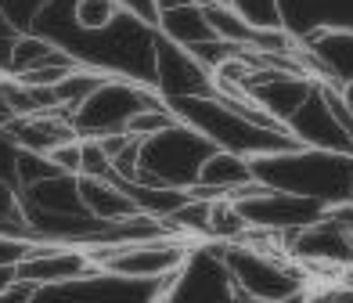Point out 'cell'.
Instances as JSON below:
<instances>
[{
  "mask_svg": "<svg viewBox=\"0 0 353 303\" xmlns=\"http://www.w3.org/2000/svg\"><path fill=\"white\" fill-rule=\"evenodd\" d=\"M0 76H4V72H0Z\"/></svg>",
  "mask_w": 353,
  "mask_h": 303,
  "instance_id": "cell-18",
  "label": "cell"
},
{
  "mask_svg": "<svg viewBox=\"0 0 353 303\" xmlns=\"http://www.w3.org/2000/svg\"><path fill=\"white\" fill-rule=\"evenodd\" d=\"M199 242L184 235H159L148 242H126V246H90L94 260L105 275L123 282H144V285H163L176 278L191 260Z\"/></svg>",
  "mask_w": 353,
  "mask_h": 303,
  "instance_id": "cell-4",
  "label": "cell"
},
{
  "mask_svg": "<svg viewBox=\"0 0 353 303\" xmlns=\"http://www.w3.org/2000/svg\"><path fill=\"white\" fill-rule=\"evenodd\" d=\"M285 253L292 257L299 267H317V271H332L335 278L343 271L353 267V235L335 220L332 213H325L317 224L303 228L296 235L285 238Z\"/></svg>",
  "mask_w": 353,
  "mask_h": 303,
  "instance_id": "cell-9",
  "label": "cell"
},
{
  "mask_svg": "<svg viewBox=\"0 0 353 303\" xmlns=\"http://www.w3.org/2000/svg\"><path fill=\"white\" fill-rule=\"evenodd\" d=\"M213 4H228V8H231V0H213Z\"/></svg>",
  "mask_w": 353,
  "mask_h": 303,
  "instance_id": "cell-17",
  "label": "cell"
},
{
  "mask_svg": "<svg viewBox=\"0 0 353 303\" xmlns=\"http://www.w3.org/2000/svg\"><path fill=\"white\" fill-rule=\"evenodd\" d=\"M288 134H292L299 145L307 148H325V152H353V137L339 126V119L332 116V108L325 101V90H321V84L314 87V94L307 101H303V108L288 119Z\"/></svg>",
  "mask_w": 353,
  "mask_h": 303,
  "instance_id": "cell-10",
  "label": "cell"
},
{
  "mask_svg": "<svg viewBox=\"0 0 353 303\" xmlns=\"http://www.w3.org/2000/svg\"><path fill=\"white\" fill-rule=\"evenodd\" d=\"M22 33H26V29H22L19 22H14V19H11L4 4H0V51H4V69H8V55H11V43L19 40Z\"/></svg>",
  "mask_w": 353,
  "mask_h": 303,
  "instance_id": "cell-16",
  "label": "cell"
},
{
  "mask_svg": "<svg viewBox=\"0 0 353 303\" xmlns=\"http://www.w3.org/2000/svg\"><path fill=\"white\" fill-rule=\"evenodd\" d=\"M94 275H101V267L94 260L90 246H76V242H33L11 264V278L33 285V289L72 285Z\"/></svg>",
  "mask_w": 353,
  "mask_h": 303,
  "instance_id": "cell-6",
  "label": "cell"
},
{
  "mask_svg": "<svg viewBox=\"0 0 353 303\" xmlns=\"http://www.w3.org/2000/svg\"><path fill=\"white\" fill-rule=\"evenodd\" d=\"M159 101H166L152 84H141V79H130V76H119L112 72L105 76L98 87H94L83 101H79L72 113H69V123L79 137H112V134H126V126L137 113L152 108Z\"/></svg>",
  "mask_w": 353,
  "mask_h": 303,
  "instance_id": "cell-3",
  "label": "cell"
},
{
  "mask_svg": "<svg viewBox=\"0 0 353 303\" xmlns=\"http://www.w3.org/2000/svg\"><path fill=\"white\" fill-rule=\"evenodd\" d=\"M130 11L134 8L126 0H72V29L87 37H101L108 29H116Z\"/></svg>",
  "mask_w": 353,
  "mask_h": 303,
  "instance_id": "cell-14",
  "label": "cell"
},
{
  "mask_svg": "<svg viewBox=\"0 0 353 303\" xmlns=\"http://www.w3.org/2000/svg\"><path fill=\"white\" fill-rule=\"evenodd\" d=\"M256 181L267 188L307 195L325 206H339L353 195V152H325L296 145L288 152L252 159Z\"/></svg>",
  "mask_w": 353,
  "mask_h": 303,
  "instance_id": "cell-1",
  "label": "cell"
},
{
  "mask_svg": "<svg viewBox=\"0 0 353 303\" xmlns=\"http://www.w3.org/2000/svg\"><path fill=\"white\" fill-rule=\"evenodd\" d=\"M155 29H159L166 40L188 47V51H199V47L220 40L216 29L210 26V14H205L202 0H195V4H184V8H173V11H163V14L155 19Z\"/></svg>",
  "mask_w": 353,
  "mask_h": 303,
  "instance_id": "cell-12",
  "label": "cell"
},
{
  "mask_svg": "<svg viewBox=\"0 0 353 303\" xmlns=\"http://www.w3.org/2000/svg\"><path fill=\"white\" fill-rule=\"evenodd\" d=\"M79 199H83V210L101 224H116V220L141 213L130 191L119 181H105V177H79Z\"/></svg>",
  "mask_w": 353,
  "mask_h": 303,
  "instance_id": "cell-13",
  "label": "cell"
},
{
  "mask_svg": "<svg viewBox=\"0 0 353 303\" xmlns=\"http://www.w3.org/2000/svg\"><path fill=\"white\" fill-rule=\"evenodd\" d=\"M252 181H256L252 159L238 155V152H228V148H213L210 159L202 163L199 184L191 191L202 195V199H231L234 191H242Z\"/></svg>",
  "mask_w": 353,
  "mask_h": 303,
  "instance_id": "cell-11",
  "label": "cell"
},
{
  "mask_svg": "<svg viewBox=\"0 0 353 303\" xmlns=\"http://www.w3.org/2000/svg\"><path fill=\"white\" fill-rule=\"evenodd\" d=\"M152 87L163 94L166 101L176 98H202V94H216V76L205 61L188 51V47L166 40L155 29V72Z\"/></svg>",
  "mask_w": 353,
  "mask_h": 303,
  "instance_id": "cell-7",
  "label": "cell"
},
{
  "mask_svg": "<svg viewBox=\"0 0 353 303\" xmlns=\"http://www.w3.org/2000/svg\"><path fill=\"white\" fill-rule=\"evenodd\" d=\"M231 202L238 206V213L245 217L249 231H263V235H278V238H288L303 228H310L328 213L325 202L267 188L263 181H252L242 191H234Z\"/></svg>",
  "mask_w": 353,
  "mask_h": 303,
  "instance_id": "cell-5",
  "label": "cell"
},
{
  "mask_svg": "<svg viewBox=\"0 0 353 303\" xmlns=\"http://www.w3.org/2000/svg\"><path fill=\"white\" fill-rule=\"evenodd\" d=\"M350 199H353V195H350Z\"/></svg>",
  "mask_w": 353,
  "mask_h": 303,
  "instance_id": "cell-19",
  "label": "cell"
},
{
  "mask_svg": "<svg viewBox=\"0 0 353 303\" xmlns=\"http://www.w3.org/2000/svg\"><path fill=\"white\" fill-rule=\"evenodd\" d=\"M216 145L210 137H202L195 126L176 119L170 130L141 137V166L137 181L141 184H166V188H195L202 163L210 159ZM130 181V184H137Z\"/></svg>",
  "mask_w": 353,
  "mask_h": 303,
  "instance_id": "cell-2",
  "label": "cell"
},
{
  "mask_svg": "<svg viewBox=\"0 0 353 303\" xmlns=\"http://www.w3.org/2000/svg\"><path fill=\"white\" fill-rule=\"evenodd\" d=\"M299 51L303 66L314 79L332 87H353V26H314L299 33Z\"/></svg>",
  "mask_w": 353,
  "mask_h": 303,
  "instance_id": "cell-8",
  "label": "cell"
},
{
  "mask_svg": "<svg viewBox=\"0 0 353 303\" xmlns=\"http://www.w3.org/2000/svg\"><path fill=\"white\" fill-rule=\"evenodd\" d=\"M252 29H288L285 26V0H231Z\"/></svg>",
  "mask_w": 353,
  "mask_h": 303,
  "instance_id": "cell-15",
  "label": "cell"
}]
</instances>
